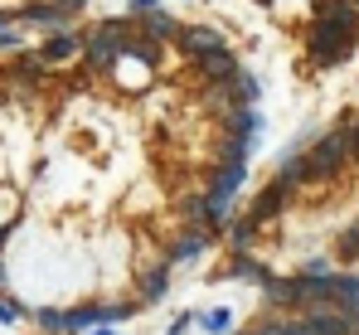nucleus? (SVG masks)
<instances>
[{"label": "nucleus", "instance_id": "f257e3e1", "mask_svg": "<svg viewBox=\"0 0 359 335\" xmlns=\"http://www.w3.org/2000/svg\"><path fill=\"white\" fill-rule=\"evenodd\" d=\"M355 39H359V10L345 5L340 15H325V20L311 25V58L320 68H335L355 54Z\"/></svg>", "mask_w": 359, "mask_h": 335}, {"label": "nucleus", "instance_id": "f03ea898", "mask_svg": "<svg viewBox=\"0 0 359 335\" xmlns=\"http://www.w3.org/2000/svg\"><path fill=\"white\" fill-rule=\"evenodd\" d=\"M301 161H306V180H311V185H316V180H335V175L345 170V161H350V136H345V126L325 131Z\"/></svg>", "mask_w": 359, "mask_h": 335}, {"label": "nucleus", "instance_id": "7ed1b4c3", "mask_svg": "<svg viewBox=\"0 0 359 335\" xmlns=\"http://www.w3.org/2000/svg\"><path fill=\"white\" fill-rule=\"evenodd\" d=\"M287 199H292V190L272 180V185H262V190H257V199H252V209H248V219H252L257 228H262V223H272L277 214H282V209H287Z\"/></svg>", "mask_w": 359, "mask_h": 335}, {"label": "nucleus", "instance_id": "20e7f679", "mask_svg": "<svg viewBox=\"0 0 359 335\" xmlns=\"http://www.w3.org/2000/svg\"><path fill=\"white\" fill-rule=\"evenodd\" d=\"M170 296V268L165 263H151L146 272H141V282H136V301L141 306H161Z\"/></svg>", "mask_w": 359, "mask_h": 335}, {"label": "nucleus", "instance_id": "39448f33", "mask_svg": "<svg viewBox=\"0 0 359 335\" xmlns=\"http://www.w3.org/2000/svg\"><path fill=\"white\" fill-rule=\"evenodd\" d=\"M180 49L189 58H204V54H214V49H224V34L214 25H184L180 29Z\"/></svg>", "mask_w": 359, "mask_h": 335}, {"label": "nucleus", "instance_id": "423d86ee", "mask_svg": "<svg viewBox=\"0 0 359 335\" xmlns=\"http://www.w3.org/2000/svg\"><path fill=\"white\" fill-rule=\"evenodd\" d=\"M209 243H214V233H204V228H184L175 243H170V263H165V268H180V263L204 258V253H209Z\"/></svg>", "mask_w": 359, "mask_h": 335}, {"label": "nucleus", "instance_id": "0eeeda50", "mask_svg": "<svg viewBox=\"0 0 359 335\" xmlns=\"http://www.w3.org/2000/svg\"><path fill=\"white\" fill-rule=\"evenodd\" d=\"M141 20H146V25H141V34H146V39H156V44H165V39H180V29H184L175 15H170V10H161V5H156L151 15H141Z\"/></svg>", "mask_w": 359, "mask_h": 335}, {"label": "nucleus", "instance_id": "6e6552de", "mask_svg": "<svg viewBox=\"0 0 359 335\" xmlns=\"http://www.w3.org/2000/svg\"><path fill=\"white\" fill-rule=\"evenodd\" d=\"M199 63V73L209 78V83H229L233 73H238V58L229 54V49H214V54H204V58H194Z\"/></svg>", "mask_w": 359, "mask_h": 335}, {"label": "nucleus", "instance_id": "1a4fd4ad", "mask_svg": "<svg viewBox=\"0 0 359 335\" xmlns=\"http://www.w3.org/2000/svg\"><path fill=\"white\" fill-rule=\"evenodd\" d=\"M224 277H229V282H257V287H262L272 272H267V268H262L252 253H233V263L224 268Z\"/></svg>", "mask_w": 359, "mask_h": 335}, {"label": "nucleus", "instance_id": "9d476101", "mask_svg": "<svg viewBox=\"0 0 359 335\" xmlns=\"http://www.w3.org/2000/svg\"><path fill=\"white\" fill-rule=\"evenodd\" d=\"M229 136L257 141V136H262V117H257V107H233L229 112Z\"/></svg>", "mask_w": 359, "mask_h": 335}, {"label": "nucleus", "instance_id": "9b49d317", "mask_svg": "<svg viewBox=\"0 0 359 335\" xmlns=\"http://www.w3.org/2000/svg\"><path fill=\"white\" fill-rule=\"evenodd\" d=\"M257 233H262V228L248 219V214H243V219H229V223H224V238H229V248H233V253H248V248L257 243Z\"/></svg>", "mask_w": 359, "mask_h": 335}, {"label": "nucleus", "instance_id": "f8f14e48", "mask_svg": "<svg viewBox=\"0 0 359 335\" xmlns=\"http://www.w3.org/2000/svg\"><path fill=\"white\" fill-rule=\"evenodd\" d=\"M78 44H83V39H78V34H68V29H63V34H49V39H44V49H39V63H63V58L78 54Z\"/></svg>", "mask_w": 359, "mask_h": 335}, {"label": "nucleus", "instance_id": "ddd939ff", "mask_svg": "<svg viewBox=\"0 0 359 335\" xmlns=\"http://www.w3.org/2000/svg\"><path fill=\"white\" fill-rule=\"evenodd\" d=\"M29 316H34L39 335H68V311H63V306H39V311H29Z\"/></svg>", "mask_w": 359, "mask_h": 335}, {"label": "nucleus", "instance_id": "4468645a", "mask_svg": "<svg viewBox=\"0 0 359 335\" xmlns=\"http://www.w3.org/2000/svg\"><path fill=\"white\" fill-rule=\"evenodd\" d=\"M93 326H102V306H97V301L68 311V335H83V331H93Z\"/></svg>", "mask_w": 359, "mask_h": 335}, {"label": "nucleus", "instance_id": "2eb2a0df", "mask_svg": "<svg viewBox=\"0 0 359 335\" xmlns=\"http://www.w3.org/2000/svg\"><path fill=\"white\" fill-rule=\"evenodd\" d=\"M194 326L204 335H229L233 331V316H229V311H204V316H194Z\"/></svg>", "mask_w": 359, "mask_h": 335}, {"label": "nucleus", "instance_id": "dca6fc26", "mask_svg": "<svg viewBox=\"0 0 359 335\" xmlns=\"http://www.w3.org/2000/svg\"><path fill=\"white\" fill-rule=\"evenodd\" d=\"M20 209H25V199H20L15 190H5V185H0V228H15Z\"/></svg>", "mask_w": 359, "mask_h": 335}, {"label": "nucleus", "instance_id": "f3484780", "mask_svg": "<svg viewBox=\"0 0 359 335\" xmlns=\"http://www.w3.org/2000/svg\"><path fill=\"white\" fill-rule=\"evenodd\" d=\"M20 316H25V306H20L15 296H5V291H0V321H5V326H15Z\"/></svg>", "mask_w": 359, "mask_h": 335}, {"label": "nucleus", "instance_id": "a211bd4d", "mask_svg": "<svg viewBox=\"0 0 359 335\" xmlns=\"http://www.w3.org/2000/svg\"><path fill=\"white\" fill-rule=\"evenodd\" d=\"M49 5L59 10L63 20H68V15H83V10H88V0H49Z\"/></svg>", "mask_w": 359, "mask_h": 335}, {"label": "nucleus", "instance_id": "6ab92c4d", "mask_svg": "<svg viewBox=\"0 0 359 335\" xmlns=\"http://www.w3.org/2000/svg\"><path fill=\"white\" fill-rule=\"evenodd\" d=\"M345 136H350V161H359V112L345 121Z\"/></svg>", "mask_w": 359, "mask_h": 335}, {"label": "nucleus", "instance_id": "aec40b11", "mask_svg": "<svg viewBox=\"0 0 359 335\" xmlns=\"http://www.w3.org/2000/svg\"><path fill=\"white\" fill-rule=\"evenodd\" d=\"M340 253H345V258H359V228H350V233L340 238Z\"/></svg>", "mask_w": 359, "mask_h": 335}, {"label": "nucleus", "instance_id": "412c9836", "mask_svg": "<svg viewBox=\"0 0 359 335\" xmlns=\"http://www.w3.org/2000/svg\"><path fill=\"white\" fill-rule=\"evenodd\" d=\"M189 326H194V311H184V316H175V321L165 326V335H184Z\"/></svg>", "mask_w": 359, "mask_h": 335}, {"label": "nucleus", "instance_id": "4be33fe9", "mask_svg": "<svg viewBox=\"0 0 359 335\" xmlns=\"http://www.w3.org/2000/svg\"><path fill=\"white\" fill-rule=\"evenodd\" d=\"M0 49H20V34L10 25H0Z\"/></svg>", "mask_w": 359, "mask_h": 335}, {"label": "nucleus", "instance_id": "5701e85b", "mask_svg": "<svg viewBox=\"0 0 359 335\" xmlns=\"http://www.w3.org/2000/svg\"><path fill=\"white\" fill-rule=\"evenodd\" d=\"M83 335H117V326H93V331H83Z\"/></svg>", "mask_w": 359, "mask_h": 335}, {"label": "nucleus", "instance_id": "b1692460", "mask_svg": "<svg viewBox=\"0 0 359 335\" xmlns=\"http://www.w3.org/2000/svg\"><path fill=\"white\" fill-rule=\"evenodd\" d=\"M10 233H15V228H0V248H5V243H10Z\"/></svg>", "mask_w": 359, "mask_h": 335}, {"label": "nucleus", "instance_id": "393cba45", "mask_svg": "<svg viewBox=\"0 0 359 335\" xmlns=\"http://www.w3.org/2000/svg\"><path fill=\"white\" fill-rule=\"evenodd\" d=\"M0 291H5V263H0Z\"/></svg>", "mask_w": 359, "mask_h": 335}, {"label": "nucleus", "instance_id": "a878e982", "mask_svg": "<svg viewBox=\"0 0 359 335\" xmlns=\"http://www.w3.org/2000/svg\"><path fill=\"white\" fill-rule=\"evenodd\" d=\"M229 335H257V331H229Z\"/></svg>", "mask_w": 359, "mask_h": 335}, {"label": "nucleus", "instance_id": "bb28decb", "mask_svg": "<svg viewBox=\"0 0 359 335\" xmlns=\"http://www.w3.org/2000/svg\"><path fill=\"white\" fill-rule=\"evenodd\" d=\"M0 25H10V15H5V10H0Z\"/></svg>", "mask_w": 359, "mask_h": 335}, {"label": "nucleus", "instance_id": "cd10ccee", "mask_svg": "<svg viewBox=\"0 0 359 335\" xmlns=\"http://www.w3.org/2000/svg\"><path fill=\"white\" fill-rule=\"evenodd\" d=\"M355 5H359V0H355Z\"/></svg>", "mask_w": 359, "mask_h": 335}]
</instances>
